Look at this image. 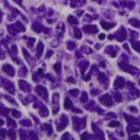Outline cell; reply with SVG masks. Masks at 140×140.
I'll return each mask as SVG.
<instances>
[{"label":"cell","mask_w":140,"mask_h":140,"mask_svg":"<svg viewBox=\"0 0 140 140\" xmlns=\"http://www.w3.org/2000/svg\"><path fill=\"white\" fill-rule=\"evenodd\" d=\"M17 30H25V26H23L22 23H14V28H13V26H10V28H9V32H10V33H13V35H14Z\"/></svg>","instance_id":"obj_1"},{"label":"cell","mask_w":140,"mask_h":140,"mask_svg":"<svg viewBox=\"0 0 140 140\" xmlns=\"http://www.w3.org/2000/svg\"><path fill=\"white\" fill-rule=\"evenodd\" d=\"M100 101L103 103V106H106V107H111V106H113V101L110 100L108 95H103V97L100 98Z\"/></svg>","instance_id":"obj_2"},{"label":"cell","mask_w":140,"mask_h":140,"mask_svg":"<svg viewBox=\"0 0 140 140\" xmlns=\"http://www.w3.org/2000/svg\"><path fill=\"white\" fill-rule=\"evenodd\" d=\"M36 93H38V94H39L43 100H48V91L43 88V87H41V85H39V87H36Z\"/></svg>","instance_id":"obj_3"},{"label":"cell","mask_w":140,"mask_h":140,"mask_svg":"<svg viewBox=\"0 0 140 140\" xmlns=\"http://www.w3.org/2000/svg\"><path fill=\"white\" fill-rule=\"evenodd\" d=\"M120 68H123V71H126V72H130V74H136V72H137V71H136V68H133V66H129V65H126V64H123V62L120 64Z\"/></svg>","instance_id":"obj_4"},{"label":"cell","mask_w":140,"mask_h":140,"mask_svg":"<svg viewBox=\"0 0 140 140\" xmlns=\"http://www.w3.org/2000/svg\"><path fill=\"white\" fill-rule=\"evenodd\" d=\"M82 30L87 32V33H97V26H94V25H85Z\"/></svg>","instance_id":"obj_5"},{"label":"cell","mask_w":140,"mask_h":140,"mask_svg":"<svg viewBox=\"0 0 140 140\" xmlns=\"http://www.w3.org/2000/svg\"><path fill=\"white\" fill-rule=\"evenodd\" d=\"M124 85H126V82H124V79L121 77L116 78V81H114V87H116V88H123Z\"/></svg>","instance_id":"obj_6"},{"label":"cell","mask_w":140,"mask_h":140,"mask_svg":"<svg viewBox=\"0 0 140 140\" xmlns=\"http://www.w3.org/2000/svg\"><path fill=\"white\" fill-rule=\"evenodd\" d=\"M116 38H117V41H120V42H123V41L126 39V30H124L123 28H121V29L118 30V33H117V36H116Z\"/></svg>","instance_id":"obj_7"},{"label":"cell","mask_w":140,"mask_h":140,"mask_svg":"<svg viewBox=\"0 0 140 140\" xmlns=\"http://www.w3.org/2000/svg\"><path fill=\"white\" fill-rule=\"evenodd\" d=\"M3 71H5L7 75H10V77H13V75H14V69H13L10 65H3Z\"/></svg>","instance_id":"obj_8"},{"label":"cell","mask_w":140,"mask_h":140,"mask_svg":"<svg viewBox=\"0 0 140 140\" xmlns=\"http://www.w3.org/2000/svg\"><path fill=\"white\" fill-rule=\"evenodd\" d=\"M101 26L107 30V29H113V28L116 26V23H113V22H103V23H101Z\"/></svg>","instance_id":"obj_9"},{"label":"cell","mask_w":140,"mask_h":140,"mask_svg":"<svg viewBox=\"0 0 140 140\" xmlns=\"http://www.w3.org/2000/svg\"><path fill=\"white\" fill-rule=\"evenodd\" d=\"M42 52H43V43L39 42V43H38V48H36V58H39V56L42 55Z\"/></svg>","instance_id":"obj_10"},{"label":"cell","mask_w":140,"mask_h":140,"mask_svg":"<svg viewBox=\"0 0 140 140\" xmlns=\"http://www.w3.org/2000/svg\"><path fill=\"white\" fill-rule=\"evenodd\" d=\"M65 126H66V117H62V118H61V124L58 123V127H56V129H58V131H59V130H64V129H65Z\"/></svg>","instance_id":"obj_11"},{"label":"cell","mask_w":140,"mask_h":140,"mask_svg":"<svg viewBox=\"0 0 140 140\" xmlns=\"http://www.w3.org/2000/svg\"><path fill=\"white\" fill-rule=\"evenodd\" d=\"M106 52H107V54H110L111 56H116L117 55V48H107Z\"/></svg>","instance_id":"obj_12"},{"label":"cell","mask_w":140,"mask_h":140,"mask_svg":"<svg viewBox=\"0 0 140 140\" xmlns=\"http://www.w3.org/2000/svg\"><path fill=\"white\" fill-rule=\"evenodd\" d=\"M129 23H130L131 26H134V28H140V20H137V19H130Z\"/></svg>","instance_id":"obj_13"},{"label":"cell","mask_w":140,"mask_h":140,"mask_svg":"<svg viewBox=\"0 0 140 140\" xmlns=\"http://www.w3.org/2000/svg\"><path fill=\"white\" fill-rule=\"evenodd\" d=\"M79 5H84V0H71V6L72 7H77Z\"/></svg>","instance_id":"obj_14"},{"label":"cell","mask_w":140,"mask_h":140,"mask_svg":"<svg viewBox=\"0 0 140 140\" xmlns=\"http://www.w3.org/2000/svg\"><path fill=\"white\" fill-rule=\"evenodd\" d=\"M98 79H100V82H103V84L107 85V77L104 75V74H100V75H98Z\"/></svg>","instance_id":"obj_15"},{"label":"cell","mask_w":140,"mask_h":140,"mask_svg":"<svg viewBox=\"0 0 140 140\" xmlns=\"http://www.w3.org/2000/svg\"><path fill=\"white\" fill-rule=\"evenodd\" d=\"M131 46L137 51V52H140V42H137V41H133L131 42Z\"/></svg>","instance_id":"obj_16"},{"label":"cell","mask_w":140,"mask_h":140,"mask_svg":"<svg viewBox=\"0 0 140 140\" xmlns=\"http://www.w3.org/2000/svg\"><path fill=\"white\" fill-rule=\"evenodd\" d=\"M64 107H65L66 110H69V108L72 107V104H71V101H69L68 98H66V100H65V103H64Z\"/></svg>","instance_id":"obj_17"},{"label":"cell","mask_w":140,"mask_h":140,"mask_svg":"<svg viewBox=\"0 0 140 140\" xmlns=\"http://www.w3.org/2000/svg\"><path fill=\"white\" fill-rule=\"evenodd\" d=\"M19 85H20V88H22V90H29V85H28L25 81H20V82H19Z\"/></svg>","instance_id":"obj_18"},{"label":"cell","mask_w":140,"mask_h":140,"mask_svg":"<svg viewBox=\"0 0 140 140\" xmlns=\"http://www.w3.org/2000/svg\"><path fill=\"white\" fill-rule=\"evenodd\" d=\"M68 22L71 23V25H77V23H78V22H77V19H75L74 16H69V17H68Z\"/></svg>","instance_id":"obj_19"},{"label":"cell","mask_w":140,"mask_h":140,"mask_svg":"<svg viewBox=\"0 0 140 140\" xmlns=\"http://www.w3.org/2000/svg\"><path fill=\"white\" fill-rule=\"evenodd\" d=\"M66 46H68V49H69V51H74V49H75V43H74V42H71V41L66 43Z\"/></svg>","instance_id":"obj_20"},{"label":"cell","mask_w":140,"mask_h":140,"mask_svg":"<svg viewBox=\"0 0 140 140\" xmlns=\"http://www.w3.org/2000/svg\"><path fill=\"white\" fill-rule=\"evenodd\" d=\"M32 28H33V30H35V32H41V30H42V26H41V25H38V23H35Z\"/></svg>","instance_id":"obj_21"},{"label":"cell","mask_w":140,"mask_h":140,"mask_svg":"<svg viewBox=\"0 0 140 140\" xmlns=\"http://www.w3.org/2000/svg\"><path fill=\"white\" fill-rule=\"evenodd\" d=\"M108 126L114 129V127H118L120 124H118V121H116V120H114V121H110V123H108Z\"/></svg>","instance_id":"obj_22"},{"label":"cell","mask_w":140,"mask_h":140,"mask_svg":"<svg viewBox=\"0 0 140 140\" xmlns=\"http://www.w3.org/2000/svg\"><path fill=\"white\" fill-rule=\"evenodd\" d=\"M74 36H75V38H77V39H79V38H81V36H82V35H81V32H79V30H78V29H75V30H74Z\"/></svg>","instance_id":"obj_23"},{"label":"cell","mask_w":140,"mask_h":140,"mask_svg":"<svg viewBox=\"0 0 140 140\" xmlns=\"http://www.w3.org/2000/svg\"><path fill=\"white\" fill-rule=\"evenodd\" d=\"M56 30H58V33H59V35H62V33H64V25H58Z\"/></svg>","instance_id":"obj_24"},{"label":"cell","mask_w":140,"mask_h":140,"mask_svg":"<svg viewBox=\"0 0 140 140\" xmlns=\"http://www.w3.org/2000/svg\"><path fill=\"white\" fill-rule=\"evenodd\" d=\"M7 124H9V126H12V127H16V123H14L12 118H9V120H7Z\"/></svg>","instance_id":"obj_25"},{"label":"cell","mask_w":140,"mask_h":140,"mask_svg":"<svg viewBox=\"0 0 140 140\" xmlns=\"http://www.w3.org/2000/svg\"><path fill=\"white\" fill-rule=\"evenodd\" d=\"M12 116L16 117V118H19V117H20V113H19V111H12Z\"/></svg>","instance_id":"obj_26"},{"label":"cell","mask_w":140,"mask_h":140,"mask_svg":"<svg viewBox=\"0 0 140 140\" xmlns=\"http://www.w3.org/2000/svg\"><path fill=\"white\" fill-rule=\"evenodd\" d=\"M87 65H88V64H87V62H85V61H84V62H81V64H79V66H81V68H85V66H87ZM84 71H85V69H81V72H84Z\"/></svg>","instance_id":"obj_27"},{"label":"cell","mask_w":140,"mask_h":140,"mask_svg":"<svg viewBox=\"0 0 140 140\" xmlns=\"http://www.w3.org/2000/svg\"><path fill=\"white\" fill-rule=\"evenodd\" d=\"M54 68H55V71H56V72H59V71H61V64H55Z\"/></svg>","instance_id":"obj_28"},{"label":"cell","mask_w":140,"mask_h":140,"mask_svg":"<svg viewBox=\"0 0 140 140\" xmlns=\"http://www.w3.org/2000/svg\"><path fill=\"white\" fill-rule=\"evenodd\" d=\"M69 93H71V95H72V97L78 95V90H72V91H69Z\"/></svg>","instance_id":"obj_29"},{"label":"cell","mask_w":140,"mask_h":140,"mask_svg":"<svg viewBox=\"0 0 140 140\" xmlns=\"http://www.w3.org/2000/svg\"><path fill=\"white\" fill-rule=\"evenodd\" d=\"M22 124H23V126H30V121H29V120H23Z\"/></svg>","instance_id":"obj_30"},{"label":"cell","mask_w":140,"mask_h":140,"mask_svg":"<svg viewBox=\"0 0 140 140\" xmlns=\"http://www.w3.org/2000/svg\"><path fill=\"white\" fill-rule=\"evenodd\" d=\"M87 101V94H82L81 95V103H85Z\"/></svg>","instance_id":"obj_31"},{"label":"cell","mask_w":140,"mask_h":140,"mask_svg":"<svg viewBox=\"0 0 140 140\" xmlns=\"http://www.w3.org/2000/svg\"><path fill=\"white\" fill-rule=\"evenodd\" d=\"M82 52H85V54H90L91 49H88V48H82Z\"/></svg>","instance_id":"obj_32"},{"label":"cell","mask_w":140,"mask_h":140,"mask_svg":"<svg viewBox=\"0 0 140 140\" xmlns=\"http://www.w3.org/2000/svg\"><path fill=\"white\" fill-rule=\"evenodd\" d=\"M6 136V131L5 130H0V137H5Z\"/></svg>","instance_id":"obj_33"},{"label":"cell","mask_w":140,"mask_h":140,"mask_svg":"<svg viewBox=\"0 0 140 140\" xmlns=\"http://www.w3.org/2000/svg\"><path fill=\"white\" fill-rule=\"evenodd\" d=\"M116 100H117V101H121V95H120V94H116Z\"/></svg>","instance_id":"obj_34"},{"label":"cell","mask_w":140,"mask_h":140,"mask_svg":"<svg viewBox=\"0 0 140 140\" xmlns=\"http://www.w3.org/2000/svg\"><path fill=\"white\" fill-rule=\"evenodd\" d=\"M49 56H52V51H48L46 52V58H49Z\"/></svg>","instance_id":"obj_35"},{"label":"cell","mask_w":140,"mask_h":140,"mask_svg":"<svg viewBox=\"0 0 140 140\" xmlns=\"http://www.w3.org/2000/svg\"><path fill=\"white\" fill-rule=\"evenodd\" d=\"M98 38H100V39H101V41H103V39H104V38H106V35H104V33H100V36H98Z\"/></svg>","instance_id":"obj_36"},{"label":"cell","mask_w":140,"mask_h":140,"mask_svg":"<svg viewBox=\"0 0 140 140\" xmlns=\"http://www.w3.org/2000/svg\"><path fill=\"white\" fill-rule=\"evenodd\" d=\"M124 5H126V6H127V7H130V9H131V7H133V6H134V5H133V3H124Z\"/></svg>","instance_id":"obj_37"},{"label":"cell","mask_w":140,"mask_h":140,"mask_svg":"<svg viewBox=\"0 0 140 140\" xmlns=\"http://www.w3.org/2000/svg\"><path fill=\"white\" fill-rule=\"evenodd\" d=\"M130 111H131V113H136V111H137V108H136V107H130Z\"/></svg>","instance_id":"obj_38"},{"label":"cell","mask_w":140,"mask_h":140,"mask_svg":"<svg viewBox=\"0 0 140 140\" xmlns=\"http://www.w3.org/2000/svg\"><path fill=\"white\" fill-rule=\"evenodd\" d=\"M28 42H29V46H32V45H33V39H29Z\"/></svg>","instance_id":"obj_39"},{"label":"cell","mask_w":140,"mask_h":140,"mask_svg":"<svg viewBox=\"0 0 140 140\" xmlns=\"http://www.w3.org/2000/svg\"><path fill=\"white\" fill-rule=\"evenodd\" d=\"M2 16H3V14H2V12H0V19H2Z\"/></svg>","instance_id":"obj_40"},{"label":"cell","mask_w":140,"mask_h":140,"mask_svg":"<svg viewBox=\"0 0 140 140\" xmlns=\"http://www.w3.org/2000/svg\"><path fill=\"white\" fill-rule=\"evenodd\" d=\"M16 2H19V0H16Z\"/></svg>","instance_id":"obj_41"},{"label":"cell","mask_w":140,"mask_h":140,"mask_svg":"<svg viewBox=\"0 0 140 140\" xmlns=\"http://www.w3.org/2000/svg\"><path fill=\"white\" fill-rule=\"evenodd\" d=\"M100 2H101V0H100Z\"/></svg>","instance_id":"obj_42"}]
</instances>
